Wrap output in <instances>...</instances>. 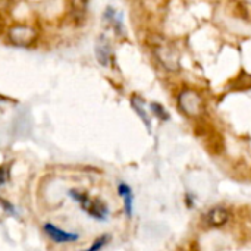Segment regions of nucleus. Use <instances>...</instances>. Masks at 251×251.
Here are the masks:
<instances>
[{
  "mask_svg": "<svg viewBox=\"0 0 251 251\" xmlns=\"http://www.w3.org/2000/svg\"><path fill=\"white\" fill-rule=\"evenodd\" d=\"M178 104H179V109L182 110V113H185L190 118H196V116L201 115L204 110V101H203L201 96L196 90H191V88H185L179 94Z\"/></svg>",
  "mask_w": 251,
  "mask_h": 251,
  "instance_id": "f257e3e1",
  "label": "nucleus"
},
{
  "mask_svg": "<svg viewBox=\"0 0 251 251\" xmlns=\"http://www.w3.org/2000/svg\"><path fill=\"white\" fill-rule=\"evenodd\" d=\"M69 194H71V197H72L74 200H76V201L79 203V206H81L91 218L99 219V221H104V219L107 218L109 210H107V207H106L104 203H101V201H99V200H91V199H88L85 194H81V193H78V191H71Z\"/></svg>",
  "mask_w": 251,
  "mask_h": 251,
  "instance_id": "f03ea898",
  "label": "nucleus"
},
{
  "mask_svg": "<svg viewBox=\"0 0 251 251\" xmlns=\"http://www.w3.org/2000/svg\"><path fill=\"white\" fill-rule=\"evenodd\" d=\"M154 53L159 59V62L169 71H178L179 69V56H178V51L171 46L168 44L166 41H156V46H154Z\"/></svg>",
  "mask_w": 251,
  "mask_h": 251,
  "instance_id": "7ed1b4c3",
  "label": "nucleus"
},
{
  "mask_svg": "<svg viewBox=\"0 0 251 251\" xmlns=\"http://www.w3.org/2000/svg\"><path fill=\"white\" fill-rule=\"evenodd\" d=\"M9 37H10L12 43L18 44V46H28L34 41L35 31L31 29L29 26H15L9 32Z\"/></svg>",
  "mask_w": 251,
  "mask_h": 251,
  "instance_id": "20e7f679",
  "label": "nucleus"
},
{
  "mask_svg": "<svg viewBox=\"0 0 251 251\" xmlns=\"http://www.w3.org/2000/svg\"><path fill=\"white\" fill-rule=\"evenodd\" d=\"M229 221V212L224 207H213L206 215V224L212 228H221Z\"/></svg>",
  "mask_w": 251,
  "mask_h": 251,
  "instance_id": "39448f33",
  "label": "nucleus"
},
{
  "mask_svg": "<svg viewBox=\"0 0 251 251\" xmlns=\"http://www.w3.org/2000/svg\"><path fill=\"white\" fill-rule=\"evenodd\" d=\"M44 232L54 241V243H72L78 240L76 234H71V232H65L60 228L51 225V224H46L44 226Z\"/></svg>",
  "mask_w": 251,
  "mask_h": 251,
  "instance_id": "423d86ee",
  "label": "nucleus"
},
{
  "mask_svg": "<svg viewBox=\"0 0 251 251\" xmlns=\"http://www.w3.org/2000/svg\"><path fill=\"white\" fill-rule=\"evenodd\" d=\"M96 56L103 66H107L110 63L112 50H110V46L106 41V38H100L99 43L96 44Z\"/></svg>",
  "mask_w": 251,
  "mask_h": 251,
  "instance_id": "0eeeda50",
  "label": "nucleus"
},
{
  "mask_svg": "<svg viewBox=\"0 0 251 251\" xmlns=\"http://www.w3.org/2000/svg\"><path fill=\"white\" fill-rule=\"evenodd\" d=\"M119 194H121V197H124L126 215L131 216L132 215V191H131V188L126 184H121L119 185Z\"/></svg>",
  "mask_w": 251,
  "mask_h": 251,
  "instance_id": "6e6552de",
  "label": "nucleus"
},
{
  "mask_svg": "<svg viewBox=\"0 0 251 251\" xmlns=\"http://www.w3.org/2000/svg\"><path fill=\"white\" fill-rule=\"evenodd\" d=\"M132 106H134L137 115L144 121V124L147 125V128H149V131H150V128H151V125H150V116H149L147 112L144 110V101H143L140 97L135 96V97H132Z\"/></svg>",
  "mask_w": 251,
  "mask_h": 251,
  "instance_id": "1a4fd4ad",
  "label": "nucleus"
},
{
  "mask_svg": "<svg viewBox=\"0 0 251 251\" xmlns=\"http://www.w3.org/2000/svg\"><path fill=\"white\" fill-rule=\"evenodd\" d=\"M88 9V0H72V13L75 18L82 19Z\"/></svg>",
  "mask_w": 251,
  "mask_h": 251,
  "instance_id": "9d476101",
  "label": "nucleus"
},
{
  "mask_svg": "<svg viewBox=\"0 0 251 251\" xmlns=\"http://www.w3.org/2000/svg\"><path fill=\"white\" fill-rule=\"evenodd\" d=\"M151 109H153L154 115H156L160 121H168V119H169L168 112H166L160 104H157V103H151Z\"/></svg>",
  "mask_w": 251,
  "mask_h": 251,
  "instance_id": "9b49d317",
  "label": "nucleus"
},
{
  "mask_svg": "<svg viewBox=\"0 0 251 251\" xmlns=\"http://www.w3.org/2000/svg\"><path fill=\"white\" fill-rule=\"evenodd\" d=\"M107 238H109V237H101V238H99V240L90 247V251H96L99 250V249H101V247L107 243Z\"/></svg>",
  "mask_w": 251,
  "mask_h": 251,
  "instance_id": "f8f14e48",
  "label": "nucleus"
},
{
  "mask_svg": "<svg viewBox=\"0 0 251 251\" xmlns=\"http://www.w3.org/2000/svg\"><path fill=\"white\" fill-rule=\"evenodd\" d=\"M7 179V172L4 168H0V185H3Z\"/></svg>",
  "mask_w": 251,
  "mask_h": 251,
  "instance_id": "ddd939ff",
  "label": "nucleus"
}]
</instances>
